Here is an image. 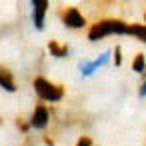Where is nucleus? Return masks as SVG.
I'll return each mask as SVG.
<instances>
[{
    "label": "nucleus",
    "mask_w": 146,
    "mask_h": 146,
    "mask_svg": "<svg viewBox=\"0 0 146 146\" xmlns=\"http://www.w3.org/2000/svg\"><path fill=\"white\" fill-rule=\"evenodd\" d=\"M110 34H128V24L118 20V18H104L88 30V40L96 42V40H102L104 36H110Z\"/></svg>",
    "instance_id": "1"
},
{
    "label": "nucleus",
    "mask_w": 146,
    "mask_h": 146,
    "mask_svg": "<svg viewBox=\"0 0 146 146\" xmlns=\"http://www.w3.org/2000/svg\"><path fill=\"white\" fill-rule=\"evenodd\" d=\"M34 90H36L38 98L40 100H46V102H58L64 96V88L60 84H52L50 80H46L42 76H36L34 78Z\"/></svg>",
    "instance_id": "2"
},
{
    "label": "nucleus",
    "mask_w": 146,
    "mask_h": 146,
    "mask_svg": "<svg viewBox=\"0 0 146 146\" xmlns=\"http://www.w3.org/2000/svg\"><path fill=\"white\" fill-rule=\"evenodd\" d=\"M60 16H62V22H64L66 28H82L86 24V20H84V16L80 14L78 8H66V10L62 8Z\"/></svg>",
    "instance_id": "3"
},
{
    "label": "nucleus",
    "mask_w": 146,
    "mask_h": 146,
    "mask_svg": "<svg viewBox=\"0 0 146 146\" xmlns=\"http://www.w3.org/2000/svg\"><path fill=\"white\" fill-rule=\"evenodd\" d=\"M48 10V2L46 0H34L32 2V18H34V26L36 30L44 28V14Z\"/></svg>",
    "instance_id": "4"
},
{
    "label": "nucleus",
    "mask_w": 146,
    "mask_h": 146,
    "mask_svg": "<svg viewBox=\"0 0 146 146\" xmlns=\"http://www.w3.org/2000/svg\"><path fill=\"white\" fill-rule=\"evenodd\" d=\"M48 120H50V112H48V108L42 106V104H38V106L34 108L32 118H30V126H32V128H46Z\"/></svg>",
    "instance_id": "5"
},
{
    "label": "nucleus",
    "mask_w": 146,
    "mask_h": 146,
    "mask_svg": "<svg viewBox=\"0 0 146 146\" xmlns=\"http://www.w3.org/2000/svg\"><path fill=\"white\" fill-rule=\"evenodd\" d=\"M0 86L8 92H16V84H14V78H12V72L6 68V66H0Z\"/></svg>",
    "instance_id": "6"
},
{
    "label": "nucleus",
    "mask_w": 146,
    "mask_h": 146,
    "mask_svg": "<svg viewBox=\"0 0 146 146\" xmlns=\"http://www.w3.org/2000/svg\"><path fill=\"white\" fill-rule=\"evenodd\" d=\"M48 50H50V54L56 56V58L68 56V46H62V44H58L56 40H50V42H48Z\"/></svg>",
    "instance_id": "7"
},
{
    "label": "nucleus",
    "mask_w": 146,
    "mask_h": 146,
    "mask_svg": "<svg viewBox=\"0 0 146 146\" xmlns=\"http://www.w3.org/2000/svg\"><path fill=\"white\" fill-rule=\"evenodd\" d=\"M128 34L136 36V38L142 40V42H146V26H144V24H130V26H128Z\"/></svg>",
    "instance_id": "8"
},
{
    "label": "nucleus",
    "mask_w": 146,
    "mask_h": 146,
    "mask_svg": "<svg viewBox=\"0 0 146 146\" xmlns=\"http://www.w3.org/2000/svg\"><path fill=\"white\" fill-rule=\"evenodd\" d=\"M132 70L138 72V74H142V72L146 70V58H144V54H138V56L134 58V62H132Z\"/></svg>",
    "instance_id": "9"
},
{
    "label": "nucleus",
    "mask_w": 146,
    "mask_h": 146,
    "mask_svg": "<svg viewBox=\"0 0 146 146\" xmlns=\"http://www.w3.org/2000/svg\"><path fill=\"white\" fill-rule=\"evenodd\" d=\"M94 70H98V68H96V64H94V60H92V62H88V60H82V62H80V72H82L84 76H90Z\"/></svg>",
    "instance_id": "10"
},
{
    "label": "nucleus",
    "mask_w": 146,
    "mask_h": 146,
    "mask_svg": "<svg viewBox=\"0 0 146 146\" xmlns=\"http://www.w3.org/2000/svg\"><path fill=\"white\" fill-rule=\"evenodd\" d=\"M108 58H110V52H104V54H100V58H96V60H94V64H96V68H100V66H104V64L108 62Z\"/></svg>",
    "instance_id": "11"
},
{
    "label": "nucleus",
    "mask_w": 146,
    "mask_h": 146,
    "mask_svg": "<svg viewBox=\"0 0 146 146\" xmlns=\"http://www.w3.org/2000/svg\"><path fill=\"white\" fill-rule=\"evenodd\" d=\"M120 52H122L120 46H116V48H114V64H116V66L122 64V54H120Z\"/></svg>",
    "instance_id": "12"
},
{
    "label": "nucleus",
    "mask_w": 146,
    "mask_h": 146,
    "mask_svg": "<svg viewBox=\"0 0 146 146\" xmlns=\"http://www.w3.org/2000/svg\"><path fill=\"white\" fill-rule=\"evenodd\" d=\"M76 146H92V140L88 138V136H82L80 140H78V144Z\"/></svg>",
    "instance_id": "13"
},
{
    "label": "nucleus",
    "mask_w": 146,
    "mask_h": 146,
    "mask_svg": "<svg viewBox=\"0 0 146 146\" xmlns=\"http://www.w3.org/2000/svg\"><path fill=\"white\" fill-rule=\"evenodd\" d=\"M138 96H140V98H146V76H144V80H142V86H140Z\"/></svg>",
    "instance_id": "14"
},
{
    "label": "nucleus",
    "mask_w": 146,
    "mask_h": 146,
    "mask_svg": "<svg viewBox=\"0 0 146 146\" xmlns=\"http://www.w3.org/2000/svg\"><path fill=\"white\" fill-rule=\"evenodd\" d=\"M144 20H146V16H144ZM144 26H146V24H144Z\"/></svg>",
    "instance_id": "15"
}]
</instances>
